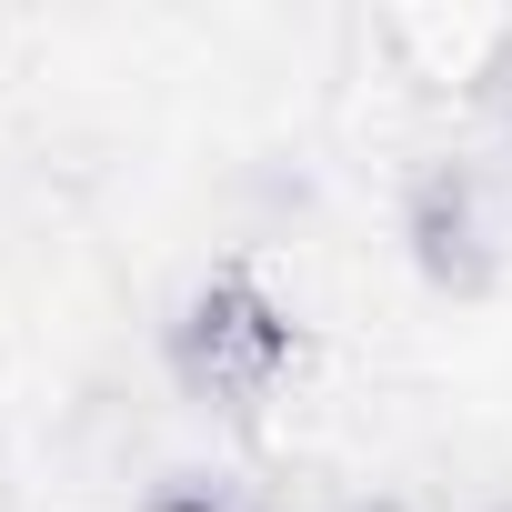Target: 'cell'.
I'll return each instance as SVG.
<instances>
[{
	"instance_id": "obj_1",
	"label": "cell",
	"mask_w": 512,
	"mask_h": 512,
	"mask_svg": "<svg viewBox=\"0 0 512 512\" xmlns=\"http://www.w3.org/2000/svg\"><path fill=\"white\" fill-rule=\"evenodd\" d=\"M292 362H302V322L251 262H211L161 322V372L201 412H262L292 382Z\"/></svg>"
},
{
	"instance_id": "obj_2",
	"label": "cell",
	"mask_w": 512,
	"mask_h": 512,
	"mask_svg": "<svg viewBox=\"0 0 512 512\" xmlns=\"http://www.w3.org/2000/svg\"><path fill=\"white\" fill-rule=\"evenodd\" d=\"M402 262L442 302H482L502 282V221H492V191L462 151H432L402 171Z\"/></svg>"
},
{
	"instance_id": "obj_3",
	"label": "cell",
	"mask_w": 512,
	"mask_h": 512,
	"mask_svg": "<svg viewBox=\"0 0 512 512\" xmlns=\"http://www.w3.org/2000/svg\"><path fill=\"white\" fill-rule=\"evenodd\" d=\"M141 512H272V502L251 492L241 472H161L141 492Z\"/></svg>"
},
{
	"instance_id": "obj_4",
	"label": "cell",
	"mask_w": 512,
	"mask_h": 512,
	"mask_svg": "<svg viewBox=\"0 0 512 512\" xmlns=\"http://www.w3.org/2000/svg\"><path fill=\"white\" fill-rule=\"evenodd\" d=\"M482 111H492V131H502V161H512V31L482 51Z\"/></svg>"
},
{
	"instance_id": "obj_5",
	"label": "cell",
	"mask_w": 512,
	"mask_h": 512,
	"mask_svg": "<svg viewBox=\"0 0 512 512\" xmlns=\"http://www.w3.org/2000/svg\"><path fill=\"white\" fill-rule=\"evenodd\" d=\"M342 512H412V502H392V492H362V502H342Z\"/></svg>"
},
{
	"instance_id": "obj_6",
	"label": "cell",
	"mask_w": 512,
	"mask_h": 512,
	"mask_svg": "<svg viewBox=\"0 0 512 512\" xmlns=\"http://www.w3.org/2000/svg\"><path fill=\"white\" fill-rule=\"evenodd\" d=\"M0 502H11V462H0Z\"/></svg>"
},
{
	"instance_id": "obj_7",
	"label": "cell",
	"mask_w": 512,
	"mask_h": 512,
	"mask_svg": "<svg viewBox=\"0 0 512 512\" xmlns=\"http://www.w3.org/2000/svg\"><path fill=\"white\" fill-rule=\"evenodd\" d=\"M492 512H512V502H492Z\"/></svg>"
}]
</instances>
